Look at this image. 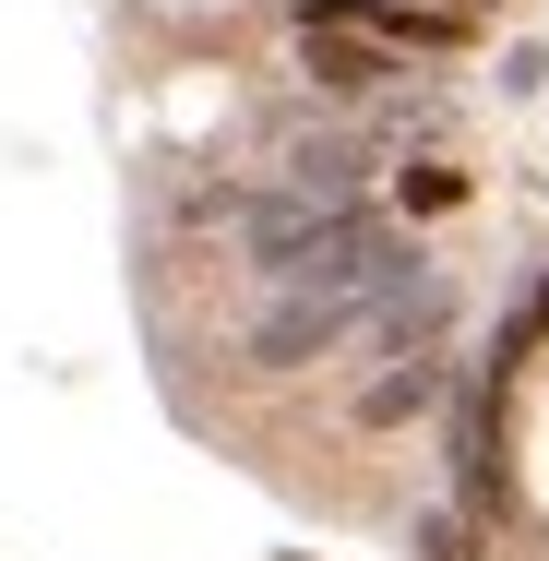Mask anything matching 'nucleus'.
<instances>
[{
  "instance_id": "obj_3",
  "label": "nucleus",
  "mask_w": 549,
  "mask_h": 561,
  "mask_svg": "<svg viewBox=\"0 0 549 561\" xmlns=\"http://www.w3.org/2000/svg\"><path fill=\"white\" fill-rule=\"evenodd\" d=\"M311 72H323V84H382L394 60H370L358 36H323V24H311Z\"/></svg>"
},
{
  "instance_id": "obj_2",
  "label": "nucleus",
  "mask_w": 549,
  "mask_h": 561,
  "mask_svg": "<svg viewBox=\"0 0 549 561\" xmlns=\"http://www.w3.org/2000/svg\"><path fill=\"white\" fill-rule=\"evenodd\" d=\"M431 394H442V358H407V370H382V382L358 394V419H370V431H394V419H419Z\"/></svg>"
},
{
  "instance_id": "obj_1",
  "label": "nucleus",
  "mask_w": 549,
  "mask_h": 561,
  "mask_svg": "<svg viewBox=\"0 0 549 561\" xmlns=\"http://www.w3.org/2000/svg\"><path fill=\"white\" fill-rule=\"evenodd\" d=\"M346 335H370L346 299H311V287H275V311L251 323V358L263 370H299V358H323V346H346Z\"/></svg>"
}]
</instances>
